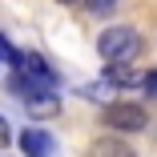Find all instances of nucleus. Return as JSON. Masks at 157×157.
I'll return each instance as SVG.
<instances>
[{
  "label": "nucleus",
  "mask_w": 157,
  "mask_h": 157,
  "mask_svg": "<svg viewBox=\"0 0 157 157\" xmlns=\"http://www.w3.org/2000/svg\"><path fill=\"white\" fill-rule=\"evenodd\" d=\"M97 52H101L105 65H133V56L141 52V36H137V28L113 24L97 36Z\"/></svg>",
  "instance_id": "1"
},
{
  "label": "nucleus",
  "mask_w": 157,
  "mask_h": 157,
  "mask_svg": "<svg viewBox=\"0 0 157 157\" xmlns=\"http://www.w3.org/2000/svg\"><path fill=\"white\" fill-rule=\"evenodd\" d=\"M101 121H105V129H117V133H137L149 125V113L133 101H109L101 109Z\"/></svg>",
  "instance_id": "2"
},
{
  "label": "nucleus",
  "mask_w": 157,
  "mask_h": 157,
  "mask_svg": "<svg viewBox=\"0 0 157 157\" xmlns=\"http://www.w3.org/2000/svg\"><path fill=\"white\" fill-rule=\"evenodd\" d=\"M20 149H24L28 157H52V153H56V141H52L44 129H24V133H20Z\"/></svg>",
  "instance_id": "3"
},
{
  "label": "nucleus",
  "mask_w": 157,
  "mask_h": 157,
  "mask_svg": "<svg viewBox=\"0 0 157 157\" xmlns=\"http://www.w3.org/2000/svg\"><path fill=\"white\" fill-rule=\"evenodd\" d=\"M24 109H28V117L48 121V117L60 113V101H56V93H28V97H24Z\"/></svg>",
  "instance_id": "4"
},
{
  "label": "nucleus",
  "mask_w": 157,
  "mask_h": 157,
  "mask_svg": "<svg viewBox=\"0 0 157 157\" xmlns=\"http://www.w3.org/2000/svg\"><path fill=\"white\" fill-rule=\"evenodd\" d=\"M141 81H145V73H137L133 65H105V85H113V89H133Z\"/></svg>",
  "instance_id": "5"
},
{
  "label": "nucleus",
  "mask_w": 157,
  "mask_h": 157,
  "mask_svg": "<svg viewBox=\"0 0 157 157\" xmlns=\"http://www.w3.org/2000/svg\"><path fill=\"white\" fill-rule=\"evenodd\" d=\"M93 157H137V153L117 137H97L93 141Z\"/></svg>",
  "instance_id": "6"
},
{
  "label": "nucleus",
  "mask_w": 157,
  "mask_h": 157,
  "mask_svg": "<svg viewBox=\"0 0 157 157\" xmlns=\"http://www.w3.org/2000/svg\"><path fill=\"white\" fill-rule=\"evenodd\" d=\"M81 4H85L93 16H109V12L117 8V0H81Z\"/></svg>",
  "instance_id": "7"
},
{
  "label": "nucleus",
  "mask_w": 157,
  "mask_h": 157,
  "mask_svg": "<svg viewBox=\"0 0 157 157\" xmlns=\"http://www.w3.org/2000/svg\"><path fill=\"white\" fill-rule=\"evenodd\" d=\"M16 56H20V52H16V48H12V44H8L4 36H0V60H8V65H16Z\"/></svg>",
  "instance_id": "8"
},
{
  "label": "nucleus",
  "mask_w": 157,
  "mask_h": 157,
  "mask_svg": "<svg viewBox=\"0 0 157 157\" xmlns=\"http://www.w3.org/2000/svg\"><path fill=\"white\" fill-rule=\"evenodd\" d=\"M141 89H145V93H153V97H157V69H149V73H145Z\"/></svg>",
  "instance_id": "9"
},
{
  "label": "nucleus",
  "mask_w": 157,
  "mask_h": 157,
  "mask_svg": "<svg viewBox=\"0 0 157 157\" xmlns=\"http://www.w3.org/2000/svg\"><path fill=\"white\" fill-rule=\"evenodd\" d=\"M12 141V129H8V117H0V149H8Z\"/></svg>",
  "instance_id": "10"
},
{
  "label": "nucleus",
  "mask_w": 157,
  "mask_h": 157,
  "mask_svg": "<svg viewBox=\"0 0 157 157\" xmlns=\"http://www.w3.org/2000/svg\"><path fill=\"white\" fill-rule=\"evenodd\" d=\"M60 4H81V0H60Z\"/></svg>",
  "instance_id": "11"
}]
</instances>
